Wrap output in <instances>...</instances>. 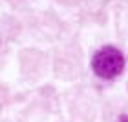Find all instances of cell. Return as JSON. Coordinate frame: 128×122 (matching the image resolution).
<instances>
[{"instance_id":"6da1fadb","label":"cell","mask_w":128,"mask_h":122,"mask_svg":"<svg viewBox=\"0 0 128 122\" xmlns=\"http://www.w3.org/2000/svg\"><path fill=\"white\" fill-rule=\"evenodd\" d=\"M92 69L97 77L104 80H112L119 77L124 69V57L123 53L114 48V46H106V48L99 49L92 59Z\"/></svg>"}]
</instances>
